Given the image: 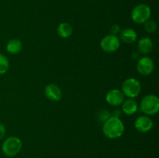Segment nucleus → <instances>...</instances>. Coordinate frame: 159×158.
<instances>
[{"mask_svg": "<svg viewBox=\"0 0 159 158\" xmlns=\"http://www.w3.org/2000/svg\"><path fill=\"white\" fill-rule=\"evenodd\" d=\"M111 34L112 35L117 36L121 32V28L120 26L118 24H113V26H111Z\"/></svg>", "mask_w": 159, "mask_h": 158, "instance_id": "nucleus-18", "label": "nucleus"}, {"mask_svg": "<svg viewBox=\"0 0 159 158\" xmlns=\"http://www.w3.org/2000/svg\"><path fill=\"white\" fill-rule=\"evenodd\" d=\"M120 40L123 43L130 44L134 43L138 39V33L132 28H125L120 33Z\"/></svg>", "mask_w": 159, "mask_h": 158, "instance_id": "nucleus-12", "label": "nucleus"}, {"mask_svg": "<svg viewBox=\"0 0 159 158\" xmlns=\"http://www.w3.org/2000/svg\"><path fill=\"white\" fill-rule=\"evenodd\" d=\"M9 68V61L6 56L0 53V75L6 74Z\"/></svg>", "mask_w": 159, "mask_h": 158, "instance_id": "nucleus-16", "label": "nucleus"}, {"mask_svg": "<svg viewBox=\"0 0 159 158\" xmlns=\"http://www.w3.org/2000/svg\"><path fill=\"white\" fill-rule=\"evenodd\" d=\"M144 27L147 33H154L156 32L158 26H157L156 22L154 21V20H148L144 23Z\"/></svg>", "mask_w": 159, "mask_h": 158, "instance_id": "nucleus-17", "label": "nucleus"}, {"mask_svg": "<svg viewBox=\"0 0 159 158\" xmlns=\"http://www.w3.org/2000/svg\"><path fill=\"white\" fill-rule=\"evenodd\" d=\"M137 71L143 76H148L155 70V63L152 57L148 56L139 57L136 64Z\"/></svg>", "mask_w": 159, "mask_h": 158, "instance_id": "nucleus-6", "label": "nucleus"}, {"mask_svg": "<svg viewBox=\"0 0 159 158\" xmlns=\"http://www.w3.org/2000/svg\"><path fill=\"white\" fill-rule=\"evenodd\" d=\"M23 143L20 138L16 136H9L4 140L2 145V150L6 156H14L21 150Z\"/></svg>", "mask_w": 159, "mask_h": 158, "instance_id": "nucleus-5", "label": "nucleus"}, {"mask_svg": "<svg viewBox=\"0 0 159 158\" xmlns=\"http://www.w3.org/2000/svg\"><path fill=\"white\" fill-rule=\"evenodd\" d=\"M122 111L127 116H132L138 112V105L134 99H127L121 104Z\"/></svg>", "mask_w": 159, "mask_h": 158, "instance_id": "nucleus-13", "label": "nucleus"}, {"mask_svg": "<svg viewBox=\"0 0 159 158\" xmlns=\"http://www.w3.org/2000/svg\"><path fill=\"white\" fill-rule=\"evenodd\" d=\"M6 126L0 122V140H2L4 138L5 135H6Z\"/></svg>", "mask_w": 159, "mask_h": 158, "instance_id": "nucleus-19", "label": "nucleus"}, {"mask_svg": "<svg viewBox=\"0 0 159 158\" xmlns=\"http://www.w3.org/2000/svg\"><path fill=\"white\" fill-rule=\"evenodd\" d=\"M152 15V9L149 6L144 3L138 4L132 9L131 20L137 24H144L146 21L150 20Z\"/></svg>", "mask_w": 159, "mask_h": 158, "instance_id": "nucleus-4", "label": "nucleus"}, {"mask_svg": "<svg viewBox=\"0 0 159 158\" xmlns=\"http://www.w3.org/2000/svg\"><path fill=\"white\" fill-rule=\"evenodd\" d=\"M125 96L122 93L121 90L119 89H111L106 94V101L107 103L111 106H119L121 105L124 100Z\"/></svg>", "mask_w": 159, "mask_h": 158, "instance_id": "nucleus-9", "label": "nucleus"}, {"mask_svg": "<svg viewBox=\"0 0 159 158\" xmlns=\"http://www.w3.org/2000/svg\"><path fill=\"white\" fill-rule=\"evenodd\" d=\"M124 130V122L117 116H110L102 124V133L109 139H115L121 137Z\"/></svg>", "mask_w": 159, "mask_h": 158, "instance_id": "nucleus-1", "label": "nucleus"}, {"mask_svg": "<svg viewBox=\"0 0 159 158\" xmlns=\"http://www.w3.org/2000/svg\"><path fill=\"white\" fill-rule=\"evenodd\" d=\"M73 33V28L70 23H60L57 26V33L60 37L64 39L69 38Z\"/></svg>", "mask_w": 159, "mask_h": 158, "instance_id": "nucleus-15", "label": "nucleus"}, {"mask_svg": "<svg viewBox=\"0 0 159 158\" xmlns=\"http://www.w3.org/2000/svg\"><path fill=\"white\" fill-rule=\"evenodd\" d=\"M153 127V120L149 116L142 115L135 119L134 128L141 133H148Z\"/></svg>", "mask_w": 159, "mask_h": 158, "instance_id": "nucleus-8", "label": "nucleus"}, {"mask_svg": "<svg viewBox=\"0 0 159 158\" xmlns=\"http://www.w3.org/2000/svg\"><path fill=\"white\" fill-rule=\"evenodd\" d=\"M140 108L146 116H153L159 111V99L157 95L149 94L144 96L141 101Z\"/></svg>", "mask_w": 159, "mask_h": 158, "instance_id": "nucleus-2", "label": "nucleus"}, {"mask_svg": "<svg viewBox=\"0 0 159 158\" xmlns=\"http://www.w3.org/2000/svg\"><path fill=\"white\" fill-rule=\"evenodd\" d=\"M45 96L52 102H58L61 99V89L55 84H48L44 88Z\"/></svg>", "mask_w": 159, "mask_h": 158, "instance_id": "nucleus-10", "label": "nucleus"}, {"mask_svg": "<svg viewBox=\"0 0 159 158\" xmlns=\"http://www.w3.org/2000/svg\"><path fill=\"white\" fill-rule=\"evenodd\" d=\"M120 43V40L117 36L109 34L101 40L100 47L105 52L113 53L119 49Z\"/></svg>", "mask_w": 159, "mask_h": 158, "instance_id": "nucleus-7", "label": "nucleus"}, {"mask_svg": "<svg viewBox=\"0 0 159 158\" xmlns=\"http://www.w3.org/2000/svg\"><path fill=\"white\" fill-rule=\"evenodd\" d=\"M141 91V82L134 77H129L124 81L121 85V91L128 99H134L140 94Z\"/></svg>", "mask_w": 159, "mask_h": 158, "instance_id": "nucleus-3", "label": "nucleus"}, {"mask_svg": "<svg viewBox=\"0 0 159 158\" xmlns=\"http://www.w3.org/2000/svg\"><path fill=\"white\" fill-rule=\"evenodd\" d=\"M22 49H23V43L18 39H12L9 40L6 44V51L12 55L18 54L19 53L21 52Z\"/></svg>", "mask_w": 159, "mask_h": 158, "instance_id": "nucleus-14", "label": "nucleus"}, {"mask_svg": "<svg viewBox=\"0 0 159 158\" xmlns=\"http://www.w3.org/2000/svg\"><path fill=\"white\" fill-rule=\"evenodd\" d=\"M137 47H138V50L139 54H148L153 50V41L149 37H142L140 40H138Z\"/></svg>", "mask_w": 159, "mask_h": 158, "instance_id": "nucleus-11", "label": "nucleus"}]
</instances>
